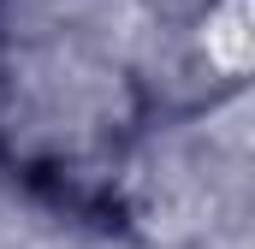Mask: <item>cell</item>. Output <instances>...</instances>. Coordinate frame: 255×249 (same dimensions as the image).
<instances>
[{"label":"cell","mask_w":255,"mask_h":249,"mask_svg":"<svg viewBox=\"0 0 255 249\" xmlns=\"http://www.w3.org/2000/svg\"><path fill=\"white\" fill-rule=\"evenodd\" d=\"M208 54L226 65V71H238V65L250 60V30H244V0H232L220 18H214V30H208Z\"/></svg>","instance_id":"cell-1"}]
</instances>
